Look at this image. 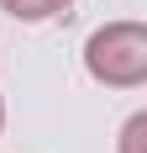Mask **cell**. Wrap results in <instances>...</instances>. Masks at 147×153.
Segmentation results:
<instances>
[{
  "label": "cell",
  "instance_id": "obj_1",
  "mask_svg": "<svg viewBox=\"0 0 147 153\" xmlns=\"http://www.w3.org/2000/svg\"><path fill=\"white\" fill-rule=\"evenodd\" d=\"M84 69L100 85L116 90H137L147 79V27L142 21H105L84 42Z\"/></svg>",
  "mask_w": 147,
  "mask_h": 153
},
{
  "label": "cell",
  "instance_id": "obj_2",
  "mask_svg": "<svg viewBox=\"0 0 147 153\" xmlns=\"http://www.w3.org/2000/svg\"><path fill=\"white\" fill-rule=\"evenodd\" d=\"M0 5H5L16 21H47V16L68 11V0H0Z\"/></svg>",
  "mask_w": 147,
  "mask_h": 153
},
{
  "label": "cell",
  "instance_id": "obj_3",
  "mask_svg": "<svg viewBox=\"0 0 147 153\" xmlns=\"http://www.w3.org/2000/svg\"><path fill=\"white\" fill-rule=\"evenodd\" d=\"M121 153H147V111H137L121 127Z\"/></svg>",
  "mask_w": 147,
  "mask_h": 153
},
{
  "label": "cell",
  "instance_id": "obj_4",
  "mask_svg": "<svg viewBox=\"0 0 147 153\" xmlns=\"http://www.w3.org/2000/svg\"><path fill=\"white\" fill-rule=\"evenodd\" d=\"M0 127H5V100H0Z\"/></svg>",
  "mask_w": 147,
  "mask_h": 153
}]
</instances>
